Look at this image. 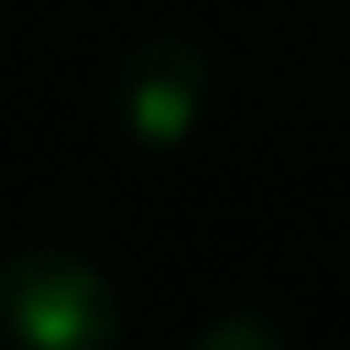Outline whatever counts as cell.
I'll list each match as a JSON object with an SVG mask.
<instances>
[{"instance_id": "obj_1", "label": "cell", "mask_w": 350, "mask_h": 350, "mask_svg": "<svg viewBox=\"0 0 350 350\" xmlns=\"http://www.w3.org/2000/svg\"><path fill=\"white\" fill-rule=\"evenodd\" d=\"M22 328L38 350H77L93 334V306L71 284H38L22 301Z\"/></svg>"}, {"instance_id": "obj_2", "label": "cell", "mask_w": 350, "mask_h": 350, "mask_svg": "<svg viewBox=\"0 0 350 350\" xmlns=\"http://www.w3.org/2000/svg\"><path fill=\"white\" fill-rule=\"evenodd\" d=\"M131 115H137V131H142V137L175 142V137L191 126V93L175 88V82H148V88L137 93Z\"/></svg>"}]
</instances>
